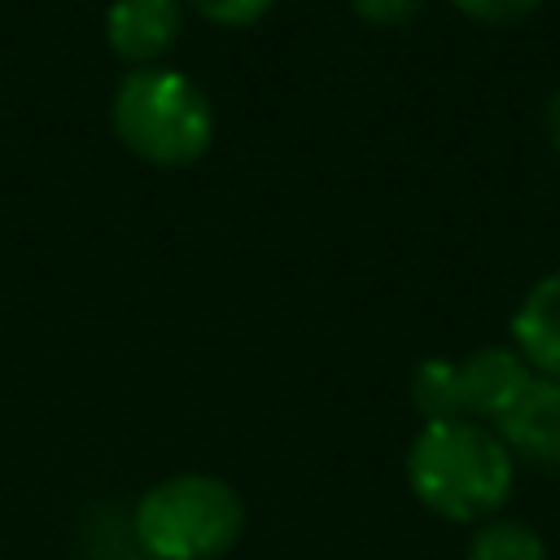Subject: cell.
I'll return each mask as SVG.
<instances>
[{
	"mask_svg": "<svg viewBox=\"0 0 560 560\" xmlns=\"http://www.w3.org/2000/svg\"><path fill=\"white\" fill-rule=\"evenodd\" d=\"M512 346L534 376L560 381V271H547L525 289L512 311Z\"/></svg>",
	"mask_w": 560,
	"mask_h": 560,
	"instance_id": "52a82bcc",
	"label": "cell"
},
{
	"mask_svg": "<svg viewBox=\"0 0 560 560\" xmlns=\"http://www.w3.org/2000/svg\"><path fill=\"white\" fill-rule=\"evenodd\" d=\"M429 0H350L354 18L368 22V26H381V31H394V26H407L420 18Z\"/></svg>",
	"mask_w": 560,
	"mask_h": 560,
	"instance_id": "7c38bea8",
	"label": "cell"
},
{
	"mask_svg": "<svg viewBox=\"0 0 560 560\" xmlns=\"http://www.w3.org/2000/svg\"><path fill=\"white\" fill-rule=\"evenodd\" d=\"M411 407L420 411V420H455L464 416V385H459V363L455 359H442V354H429L411 368Z\"/></svg>",
	"mask_w": 560,
	"mask_h": 560,
	"instance_id": "ba28073f",
	"label": "cell"
},
{
	"mask_svg": "<svg viewBox=\"0 0 560 560\" xmlns=\"http://www.w3.org/2000/svg\"><path fill=\"white\" fill-rule=\"evenodd\" d=\"M245 529V499L210 472H175L136 503V542L144 560H219Z\"/></svg>",
	"mask_w": 560,
	"mask_h": 560,
	"instance_id": "3957f363",
	"label": "cell"
},
{
	"mask_svg": "<svg viewBox=\"0 0 560 560\" xmlns=\"http://www.w3.org/2000/svg\"><path fill=\"white\" fill-rule=\"evenodd\" d=\"M468 560H547V542L516 516H490L472 529Z\"/></svg>",
	"mask_w": 560,
	"mask_h": 560,
	"instance_id": "9c48e42d",
	"label": "cell"
},
{
	"mask_svg": "<svg viewBox=\"0 0 560 560\" xmlns=\"http://www.w3.org/2000/svg\"><path fill=\"white\" fill-rule=\"evenodd\" d=\"M179 0H114L105 9V39L131 70L158 66V57L179 39Z\"/></svg>",
	"mask_w": 560,
	"mask_h": 560,
	"instance_id": "5b68a950",
	"label": "cell"
},
{
	"mask_svg": "<svg viewBox=\"0 0 560 560\" xmlns=\"http://www.w3.org/2000/svg\"><path fill=\"white\" fill-rule=\"evenodd\" d=\"M188 4L214 26H254L258 18L271 13L276 0H188Z\"/></svg>",
	"mask_w": 560,
	"mask_h": 560,
	"instance_id": "8fae6325",
	"label": "cell"
},
{
	"mask_svg": "<svg viewBox=\"0 0 560 560\" xmlns=\"http://www.w3.org/2000/svg\"><path fill=\"white\" fill-rule=\"evenodd\" d=\"M542 131H547V140H551V149L560 153V88L547 96V105H542Z\"/></svg>",
	"mask_w": 560,
	"mask_h": 560,
	"instance_id": "4fadbf2b",
	"label": "cell"
},
{
	"mask_svg": "<svg viewBox=\"0 0 560 560\" xmlns=\"http://www.w3.org/2000/svg\"><path fill=\"white\" fill-rule=\"evenodd\" d=\"M490 429L503 438L516 464L560 472V381L534 376Z\"/></svg>",
	"mask_w": 560,
	"mask_h": 560,
	"instance_id": "277c9868",
	"label": "cell"
},
{
	"mask_svg": "<svg viewBox=\"0 0 560 560\" xmlns=\"http://www.w3.org/2000/svg\"><path fill=\"white\" fill-rule=\"evenodd\" d=\"M118 140L153 166H188L214 140V105L192 74L171 66L131 70L109 105Z\"/></svg>",
	"mask_w": 560,
	"mask_h": 560,
	"instance_id": "7a4b0ae2",
	"label": "cell"
},
{
	"mask_svg": "<svg viewBox=\"0 0 560 560\" xmlns=\"http://www.w3.org/2000/svg\"><path fill=\"white\" fill-rule=\"evenodd\" d=\"M407 486L442 521L481 525L499 516L516 490V459L503 438L468 416L429 420L407 446Z\"/></svg>",
	"mask_w": 560,
	"mask_h": 560,
	"instance_id": "6da1fadb",
	"label": "cell"
},
{
	"mask_svg": "<svg viewBox=\"0 0 560 560\" xmlns=\"http://www.w3.org/2000/svg\"><path fill=\"white\" fill-rule=\"evenodd\" d=\"M534 381V368L521 359L516 346H481L468 359H459V385H464V416L494 424Z\"/></svg>",
	"mask_w": 560,
	"mask_h": 560,
	"instance_id": "8992f818",
	"label": "cell"
},
{
	"mask_svg": "<svg viewBox=\"0 0 560 560\" xmlns=\"http://www.w3.org/2000/svg\"><path fill=\"white\" fill-rule=\"evenodd\" d=\"M451 4L481 26H512V22H525L542 0H451Z\"/></svg>",
	"mask_w": 560,
	"mask_h": 560,
	"instance_id": "30bf717a",
	"label": "cell"
}]
</instances>
